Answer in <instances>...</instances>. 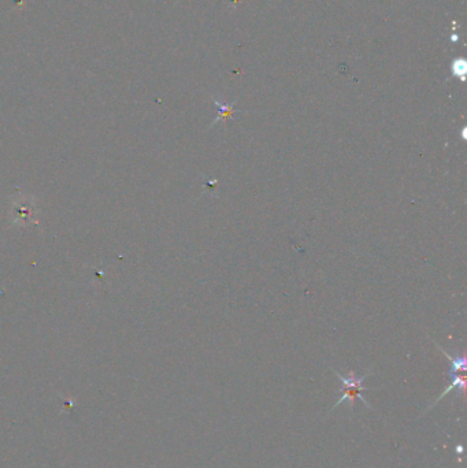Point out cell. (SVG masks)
<instances>
[{
	"instance_id": "obj_1",
	"label": "cell",
	"mask_w": 467,
	"mask_h": 468,
	"mask_svg": "<svg viewBox=\"0 0 467 468\" xmlns=\"http://www.w3.org/2000/svg\"><path fill=\"white\" fill-rule=\"evenodd\" d=\"M333 372H334V375L337 377L338 380L341 381L343 388H341V397H340L337 403L332 407L330 412H332L333 409L337 408L338 405H341L343 403H345V401H347L348 405H349V408H352L356 400L362 401L366 408L371 409V405L368 404L367 401L364 400V397L362 396L363 392H367V390H370L368 388H364V386H363V382H364V380L367 378L368 375L371 374V369H370L368 372H366L364 375H362V377H358V375L355 374L353 371H348L347 375H341L338 371H336V369H333Z\"/></svg>"
},
{
	"instance_id": "obj_4",
	"label": "cell",
	"mask_w": 467,
	"mask_h": 468,
	"mask_svg": "<svg viewBox=\"0 0 467 468\" xmlns=\"http://www.w3.org/2000/svg\"><path fill=\"white\" fill-rule=\"evenodd\" d=\"M451 70H452V75L459 78L462 82L466 81V71H467V63L464 59H453L452 64H451Z\"/></svg>"
},
{
	"instance_id": "obj_3",
	"label": "cell",
	"mask_w": 467,
	"mask_h": 468,
	"mask_svg": "<svg viewBox=\"0 0 467 468\" xmlns=\"http://www.w3.org/2000/svg\"><path fill=\"white\" fill-rule=\"evenodd\" d=\"M448 374H449V378H451V384H449V386H448L447 389L444 390V392H442V393L438 396L437 399L433 401V404H430L429 407H427V409L433 408V407L437 404L438 401H440V400H441L444 396H447V394L453 389L459 390V392H460V394H462V396H464V392H466V384H467L466 377H464V372H459V371H452V369H449V372H448ZM427 409H426V411H427ZM426 411H425V412H426Z\"/></svg>"
},
{
	"instance_id": "obj_5",
	"label": "cell",
	"mask_w": 467,
	"mask_h": 468,
	"mask_svg": "<svg viewBox=\"0 0 467 468\" xmlns=\"http://www.w3.org/2000/svg\"><path fill=\"white\" fill-rule=\"evenodd\" d=\"M463 140H466V128H463V134H462Z\"/></svg>"
},
{
	"instance_id": "obj_2",
	"label": "cell",
	"mask_w": 467,
	"mask_h": 468,
	"mask_svg": "<svg viewBox=\"0 0 467 468\" xmlns=\"http://www.w3.org/2000/svg\"><path fill=\"white\" fill-rule=\"evenodd\" d=\"M211 100H213L214 106L217 107L218 110V115L215 117L211 125H210V129L213 128L214 125H217L219 122H226L228 119H230L233 117L236 113H240V110H237L234 107V104L237 102V99H234L232 103H225V102H221L219 99H217L215 96H211Z\"/></svg>"
}]
</instances>
